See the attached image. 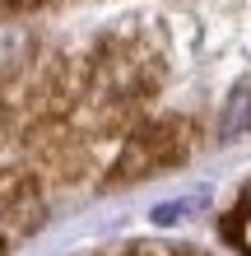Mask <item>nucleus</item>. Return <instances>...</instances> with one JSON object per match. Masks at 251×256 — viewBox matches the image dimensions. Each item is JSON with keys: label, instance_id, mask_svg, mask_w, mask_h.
<instances>
[{"label": "nucleus", "instance_id": "f257e3e1", "mask_svg": "<svg viewBox=\"0 0 251 256\" xmlns=\"http://www.w3.org/2000/svg\"><path fill=\"white\" fill-rule=\"evenodd\" d=\"M191 154V122H154V126H140L126 135L121 154L112 163V177L107 186H130V182H144V177H158L163 168L182 163Z\"/></svg>", "mask_w": 251, "mask_h": 256}, {"label": "nucleus", "instance_id": "f03ea898", "mask_svg": "<svg viewBox=\"0 0 251 256\" xmlns=\"http://www.w3.org/2000/svg\"><path fill=\"white\" fill-rule=\"evenodd\" d=\"M28 56H33V38L14 24H0V80L19 74L28 66Z\"/></svg>", "mask_w": 251, "mask_h": 256}, {"label": "nucleus", "instance_id": "7ed1b4c3", "mask_svg": "<svg viewBox=\"0 0 251 256\" xmlns=\"http://www.w3.org/2000/svg\"><path fill=\"white\" fill-rule=\"evenodd\" d=\"M33 196H37L33 172H19V168L0 172V219H5V214H19V210H28V205H33Z\"/></svg>", "mask_w": 251, "mask_h": 256}, {"label": "nucleus", "instance_id": "20e7f679", "mask_svg": "<svg viewBox=\"0 0 251 256\" xmlns=\"http://www.w3.org/2000/svg\"><path fill=\"white\" fill-rule=\"evenodd\" d=\"M251 130V84H238L224 108V122H219V140H242Z\"/></svg>", "mask_w": 251, "mask_h": 256}, {"label": "nucleus", "instance_id": "39448f33", "mask_svg": "<svg viewBox=\"0 0 251 256\" xmlns=\"http://www.w3.org/2000/svg\"><path fill=\"white\" fill-rule=\"evenodd\" d=\"M196 205H200L196 196H182V200H163V205H154V224H177V219H186Z\"/></svg>", "mask_w": 251, "mask_h": 256}, {"label": "nucleus", "instance_id": "423d86ee", "mask_svg": "<svg viewBox=\"0 0 251 256\" xmlns=\"http://www.w3.org/2000/svg\"><path fill=\"white\" fill-rule=\"evenodd\" d=\"M19 10H37V5H47V0H14Z\"/></svg>", "mask_w": 251, "mask_h": 256}]
</instances>
